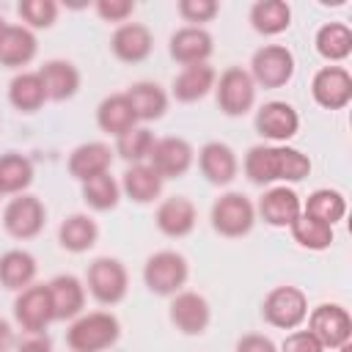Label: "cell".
<instances>
[{
    "mask_svg": "<svg viewBox=\"0 0 352 352\" xmlns=\"http://www.w3.org/2000/svg\"><path fill=\"white\" fill-rule=\"evenodd\" d=\"M214 96H217V107L226 116H245L256 102V82L250 72H245L242 66H231L220 74L214 85Z\"/></svg>",
    "mask_w": 352,
    "mask_h": 352,
    "instance_id": "obj_6",
    "label": "cell"
},
{
    "mask_svg": "<svg viewBox=\"0 0 352 352\" xmlns=\"http://www.w3.org/2000/svg\"><path fill=\"white\" fill-rule=\"evenodd\" d=\"M129 289V278L126 270L118 258H96L88 267V292L94 294V300H99L102 305H116L126 297Z\"/></svg>",
    "mask_w": 352,
    "mask_h": 352,
    "instance_id": "obj_8",
    "label": "cell"
},
{
    "mask_svg": "<svg viewBox=\"0 0 352 352\" xmlns=\"http://www.w3.org/2000/svg\"><path fill=\"white\" fill-rule=\"evenodd\" d=\"M121 336V324L113 314L107 311H94V314H80L72 327L66 330V344L72 352H104L113 346Z\"/></svg>",
    "mask_w": 352,
    "mask_h": 352,
    "instance_id": "obj_2",
    "label": "cell"
},
{
    "mask_svg": "<svg viewBox=\"0 0 352 352\" xmlns=\"http://www.w3.org/2000/svg\"><path fill=\"white\" fill-rule=\"evenodd\" d=\"M170 58L182 66H195V63H206V58L212 55V36L204 28H182L170 36Z\"/></svg>",
    "mask_w": 352,
    "mask_h": 352,
    "instance_id": "obj_20",
    "label": "cell"
},
{
    "mask_svg": "<svg viewBox=\"0 0 352 352\" xmlns=\"http://www.w3.org/2000/svg\"><path fill=\"white\" fill-rule=\"evenodd\" d=\"M6 28H8V25H6V19L0 16V38H3V33H6Z\"/></svg>",
    "mask_w": 352,
    "mask_h": 352,
    "instance_id": "obj_47",
    "label": "cell"
},
{
    "mask_svg": "<svg viewBox=\"0 0 352 352\" xmlns=\"http://www.w3.org/2000/svg\"><path fill=\"white\" fill-rule=\"evenodd\" d=\"M110 162H113V151L107 143H99V140H91V143H82L72 151L69 157V173L77 179V182H88L94 176H102V173H110Z\"/></svg>",
    "mask_w": 352,
    "mask_h": 352,
    "instance_id": "obj_22",
    "label": "cell"
},
{
    "mask_svg": "<svg viewBox=\"0 0 352 352\" xmlns=\"http://www.w3.org/2000/svg\"><path fill=\"white\" fill-rule=\"evenodd\" d=\"M38 41L25 25H8L0 38V66L19 69L36 58Z\"/></svg>",
    "mask_w": 352,
    "mask_h": 352,
    "instance_id": "obj_24",
    "label": "cell"
},
{
    "mask_svg": "<svg viewBox=\"0 0 352 352\" xmlns=\"http://www.w3.org/2000/svg\"><path fill=\"white\" fill-rule=\"evenodd\" d=\"M280 352H324V346L308 330H297V333H289L283 338Z\"/></svg>",
    "mask_w": 352,
    "mask_h": 352,
    "instance_id": "obj_42",
    "label": "cell"
},
{
    "mask_svg": "<svg viewBox=\"0 0 352 352\" xmlns=\"http://www.w3.org/2000/svg\"><path fill=\"white\" fill-rule=\"evenodd\" d=\"M118 195H121V187L110 173H102V176L82 182V201L96 212L113 209L118 204Z\"/></svg>",
    "mask_w": 352,
    "mask_h": 352,
    "instance_id": "obj_37",
    "label": "cell"
},
{
    "mask_svg": "<svg viewBox=\"0 0 352 352\" xmlns=\"http://www.w3.org/2000/svg\"><path fill=\"white\" fill-rule=\"evenodd\" d=\"M135 3L132 0H99L96 3V14L104 22H124L126 16H132Z\"/></svg>",
    "mask_w": 352,
    "mask_h": 352,
    "instance_id": "obj_41",
    "label": "cell"
},
{
    "mask_svg": "<svg viewBox=\"0 0 352 352\" xmlns=\"http://www.w3.org/2000/svg\"><path fill=\"white\" fill-rule=\"evenodd\" d=\"M311 173V160L289 146H253L245 154V176L253 184H272L283 182H302Z\"/></svg>",
    "mask_w": 352,
    "mask_h": 352,
    "instance_id": "obj_1",
    "label": "cell"
},
{
    "mask_svg": "<svg viewBox=\"0 0 352 352\" xmlns=\"http://www.w3.org/2000/svg\"><path fill=\"white\" fill-rule=\"evenodd\" d=\"M151 47H154V38H151V30L140 22H126L121 28H116L113 38H110V50L118 60L124 63H140L151 55Z\"/></svg>",
    "mask_w": 352,
    "mask_h": 352,
    "instance_id": "obj_17",
    "label": "cell"
},
{
    "mask_svg": "<svg viewBox=\"0 0 352 352\" xmlns=\"http://www.w3.org/2000/svg\"><path fill=\"white\" fill-rule=\"evenodd\" d=\"M14 346L16 352H52V338L47 333H25Z\"/></svg>",
    "mask_w": 352,
    "mask_h": 352,
    "instance_id": "obj_43",
    "label": "cell"
},
{
    "mask_svg": "<svg viewBox=\"0 0 352 352\" xmlns=\"http://www.w3.org/2000/svg\"><path fill=\"white\" fill-rule=\"evenodd\" d=\"M30 182H33V165L28 157H22L16 151L0 154V192L19 195L22 190L30 187Z\"/></svg>",
    "mask_w": 352,
    "mask_h": 352,
    "instance_id": "obj_33",
    "label": "cell"
},
{
    "mask_svg": "<svg viewBox=\"0 0 352 352\" xmlns=\"http://www.w3.org/2000/svg\"><path fill=\"white\" fill-rule=\"evenodd\" d=\"M256 129L267 140H289L300 129V116L289 102H267L256 113Z\"/></svg>",
    "mask_w": 352,
    "mask_h": 352,
    "instance_id": "obj_15",
    "label": "cell"
},
{
    "mask_svg": "<svg viewBox=\"0 0 352 352\" xmlns=\"http://www.w3.org/2000/svg\"><path fill=\"white\" fill-rule=\"evenodd\" d=\"M50 302H52V316L55 319H77L85 305V289L74 275H58L47 283Z\"/></svg>",
    "mask_w": 352,
    "mask_h": 352,
    "instance_id": "obj_21",
    "label": "cell"
},
{
    "mask_svg": "<svg viewBox=\"0 0 352 352\" xmlns=\"http://www.w3.org/2000/svg\"><path fill=\"white\" fill-rule=\"evenodd\" d=\"M168 314H170V322L176 324V330H182L184 336H201L212 319L209 302L198 292H176Z\"/></svg>",
    "mask_w": 352,
    "mask_h": 352,
    "instance_id": "obj_14",
    "label": "cell"
},
{
    "mask_svg": "<svg viewBox=\"0 0 352 352\" xmlns=\"http://www.w3.org/2000/svg\"><path fill=\"white\" fill-rule=\"evenodd\" d=\"M47 220V209L36 195H25L19 192L16 198H11L3 209V226L14 239H33L41 234Z\"/></svg>",
    "mask_w": 352,
    "mask_h": 352,
    "instance_id": "obj_9",
    "label": "cell"
},
{
    "mask_svg": "<svg viewBox=\"0 0 352 352\" xmlns=\"http://www.w3.org/2000/svg\"><path fill=\"white\" fill-rule=\"evenodd\" d=\"M36 258L28 250H6L0 256V283L11 292L28 289L36 278Z\"/></svg>",
    "mask_w": 352,
    "mask_h": 352,
    "instance_id": "obj_29",
    "label": "cell"
},
{
    "mask_svg": "<svg viewBox=\"0 0 352 352\" xmlns=\"http://www.w3.org/2000/svg\"><path fill=\"white\" fill-rule=\"evenodd\" d=\"M236 352H278V346L272 344V338L250 333V336H242L236 341Z\"/></svg>",
    "mask_w": 352,
    "mask_h": 352,
    "instance_id": "obj_44",
    "label": "cell"
},
{
    "mask_svg": "<svg viewBox=\"0 0 352 352\" xmlns=\"http://www.w3.org/2000/svg\"><path fill=\"white\" fill-rule=\"evenodd\" d=\"M198 165H201V173L206 176V182L217 184V187L231 184L236 179V170H239L234 148L220 143V140H212L198 151Z\"/></svg>",
    "mask_w": 352,
    "mask_h": 352,
    "instance_id": "obj_16",
    "label": "cell"
},
{
    "mask_svg": "<svg viewBox=\"0 0 352 352\" xmlns=\"http://www.w3.org/2000/svg\"><path fill=\"white\" fill-rule=\"evenodd\" d=\"M338 352H352V344H349V341H346V344H341V346H338Z\"/></svg>",
    "mask_w": 352,
    "mask_h": 352,
    "instance_id": "obj_46",
    "label": "cell"
},
{
    "mask_svg": "<svg viewBox=\"0 0 352 352\" xmlns=\"http://www.w3.org/2000/svg\"><path fill=\"white\" fill-rule=\"evenodd\" d=\"M14 319L25 333H44L52 316V302L47 286H28L14 300Z\"/></svg>",
    "mask_w": 352,
    "mask_h": 352,
    "instance_id": "obj_12",
    "label": "cell"
},
{
    "mask_svg": "<svg viewBox=\"0 0 352 352\" xmlns=\"http://www.w3.org/2000/svg\"><path fill=\"white\" fill-rule=\"evenodd\" d=\"M289 228H292L294 242L308 248V250H324V248L333 245V226H327L322 220H314V217H308L302 212Z\"/></svg>",
    "mask_w": 352,
    "mask_h": 352,
    "instance_id": "obj_36",
    "label": "cell"
},
{
    "mask_svg": "<svg viewBox=\"0 0 352 352\" xmlns=\"http://www.w3.org/2000/svg\"><path fill=\"white\" fill-rule=\"evenodd\" d=\"M292 22V8L283 0H258L250 8V25L253 30L264 36H278L289 28Z\"/></svg>",
    "mask_w": 352,
    "mask_h": 352,
    "instance_id": "obj_31",
    "label": "cell"
},
{
    "mask_svg": "<svg viewBox=\"0 0 352 352\" xmlns=\"http://www.w3.org/2000/svg\"><path fill=\"white\" fill-rule=\"evenodd\" d=\"M261 314H264V319H267L272 327L294 330V327H300V324L305 322V316H308V300H305V294H302L297 286H275V289L264 297Z\"/></svg>",
    "mask_w": 352,
    "mask_h": 352,
    "instance_id": "obj_5",
    "label": "cell"
},
{
    "mask_svg": "<svg viewBox=\"0 0 352 352\" xmlns=\"http://www.w3.org/2000/svg\"><path fill=\"white\" fill-rule=\"evenodd\" d=\"M151 148H154V135L146 126H132L129 132L116 138V154L132 165H140L143 160H148Z\"/></svg>",
    "mask_w": 352,
    "mask_h": 352,
    "instance_id": "obj_38",
    "label": "cell"
},
{
    "mask_svg": "<svg viewBox=\"0 0 352 352\" xmlns=\"http://www.w3.org/2000/svg\"><path fill=\"white\" fill-rule=\"evenodd\" d=\"M58 239H60V248L63 250H69V253H85V250H91L96 245L99 226L88 214H69L60 223V228H58Z\"/></svg>",
    "mask_w": 352,
    "mask_h": 352,
    "instance_id": "obj_28",
    "label": "cell"
},
{
    "mask_svg": "<svg viewBox=\"0 0 352 352\" xmlns=\"http://www.w3.org/2000/svg\"><path fill=\"white\" fill-rule=\"evenodd\" d=\"M157 228L165 234V236H187L192 228H195V220H198V212L192 206L190 198L184 195H170L165 198L160 206H157Z\"/></svg>",
    "mask_w": 352,
    "mask_h": 352,
    "instance_id": "obj_18",
    "label": "cell"
},
{
    "mask_svg": "<svg viewBox=\"0 0 352 352\" xmlns=\"http://www.w3.org/2000/svg\"><path fill=\"white\" fill-rule=\"evenodd\" d=\"M8 102L22 110V113H36L44 102H47V94H44V85H41V77L38 72H22L11 80L8 85Z\"/></svg>",
    "mask_w": 352,
    "mask_h": 352,
    "instance_id": "obj_32",
    "label": "cell"
},
{
    "mask_svg": "<svg viewBox=\"0 0 352 352\" xmlns=\"http://www.w3.org/2000/svg\"><path fill=\"white\" fill-rule=\"evenodd\" d=\"M148 165L154 168V173L162 182L179 179L192 165V146L184 138H160V140H154V148L148 154Z\"/></svg>",
    "mask_w": 352,
    "mask_h": 352,
    "instance_id": "obj_11",
    "label": "cell"
},
{
    "mask_svg": "<svg viewBox=\"0 0 352 352\" xmlns=\"http://www.w3.org/2000/svg\"><path fill=\"white\" fill-rule=\"evenodd\" d=\"M311 94H314L316 104H322L327 110H341L352 99V77L341 66H324L314 74Z\"/></svg>",
    "mask_w": 352,
    "mask_h": 352,
    "instance_id": "obj_13",
    "label": "cell"
},
{
    "mask_svg": "<svg viewBox=\"0 0 352 352\" xmlns=\"http://www.w3.org/2000/svg\"><path fill=\"white\" fill-rule=\"evenodd\" d=\"M217 11H220V6H217L214 0H182V3H179L182 19L195 22V28H198L201 22H212V19L217 16Z\"/></svg>",
    "mask_w": 352,
    "mask_h": 352,
    "instance_id": "obj_40",
    "label": "cell"
},
{
    "mask_svg": "<svg viewBox=\"0 0 352 352\" xmlns=\"http://www.w3.org/2000/svg\"><path fill=\"white\" fill-rule=\"evenodd\" d=\"M187 275H190L187 258L176 250H160V253L148 256V261L143 267V280H146L148 292L162 294V297L182 292V286L187 283Z\"/></svg>",
    "mask_w": 352,
    "mask_h": 352,
    "instance_id": "obj_3",
    "label": "cell"
},
{
    "mask_svg": "<svg viewBox=\"0 0 352 352\" xmlns=\"http://www.w3.org/2000/svg\"><path fill=\"white\" fill-rule=\"evenodd\" d=\"M302 214L333 226V223H338L346 214V198L338 190H314L308 195V201H305Z\"/></svg>",
    "mask_w": 352,
    "mask_h": 352,
    "instance_id": "obj_35",
    "label": "cell"
},
{
    "mask_svg": "<svg viewBox=\"0 0 352 352\" xmlns=\"http://www.w3.org/2000/svg\"><path fill=\"white\" fill-rule=\"evenodd\" d=\"M38 77H41L47 99H52V102L72 99L77 94V88H80V72L69 60H47L38 69Z\"/></svg>",
    "mask_w": 352,
    "mask_h": 352,
    "instance_id": "obj_23",
    "label": "cell"
},
{
    "mask_svg": "<svg viewBox=\"0 0 352 352\" xmlns=\"http://www.w3.org/2000/svg\"><path fill=\"white\" fill-rule=\"evenodd\" d=\"M121 190H124L126 198L135 201V204H151V201L160 198V192H162V179L154 173L151 165L140 162V165H132V168L124 173Z\"/></svg>",
    "mask_w": 352,
    "mask_h": 352,
    "instance_id": "obj_30",
    "label": "cell"
},
{
    "mask_svg": "<svg viewBox=\"0 0 352 352\" xmlns=\"http://www.w3.org/2000/svg\"><path fill=\"white\" fill-rule=\"evenodd\" d=\"M0 195H3V192H0Z\"/></svg>",
    "mask_w": 352,
    "mask_h": 352,
    "instance_id": "obj_48",
    "label": "cell"
},
{
    "mask_svg": "<svg viewBox=\"0 0 352 352\" xmlns=\"http://www.w3.org/2000/svg\"><path fill=\"white\" fill-rule=\"evenodd\" d=\"M14 344H16V338H14L11 324H8L6 319H0V352H11Z\"/></svg>",
    "mask_w": 352,
    "mask_h": 352,
    "instance_id": "obj_45",
    "label": "cell"
},
{
    "mask_svg": "<svg viewBox=\"0 0 352 352\" xmlns=\"http://www.w3.org/2000/svg\"><path fill=\"white\" fill-rule=\"evenodd\" d=\"M124 96H126V102H129V107H132L138 121H157L168 110V94L157 82L140 80V82L129 85V91Z\"/></svg>",
    "mask_w": 352,
    "mask_h": 352,
    "instance_id": "obj_25",
    "label": "cell"
},
{
    "mask_svg": "<svg viewBox=\"0 0 352 352\" xmlns=\"http://www.w3.org/2000/svg\"><path fill=\"white\" fill-rule=\"evenodd\" d=\"M214 80H217V74L209 63L184 66L173 80V96L179 102H198L214 88Z\"/></svg>",
    "mask_w": 352,
    "mask_h": 352,
    "instance_id": "obj_26",
    "label": "cell"
},
{
    "mask_svg": "<svg viewBox=\"0 0 352 352\" xmlns=\"http://www.w3.org/2000/svg\"><path fill=\"white\" fill-rule=\"evenodd\" d=\"M316 52L324 60H344L352 52V30L344 22H327L316 33Z\"/></svg>",
    "mask_w": 352,
    "mask_h": 352,
    "instance_id": "obj_34",
    "label": "cell"
},
{
    "mask_svg": "<svg viewBox=\"0 0 352 352\" xmlns=\"http://www.w3.org/2000/svg\"><path fill=\"white\" fill-rule=\"evenodd\" d=\"M294 74V55L280 44H267L253 52L250 77L264 88H280Z\"/></svg>",
    "mask_w": 352,
    "mask_h": 352,
    "instance_id": "obj_10",
    "label": "cell"
},
{
    "mask_svg": "<svg viewBox=\"0 0 352 352\" xmlns=\"http://www.w3.org/2000/svg\"><path fill=\"white\" fill-rule=\"evenodd\" d=\"M256 223V209L248 195L226 192L212 206V228L220 236H245Z\"/></svg>",
    "mask_w": 352,
    "mask_h": 352,
    "instance_id": "obj_4",
    "label": "cell"
},
{
    "mask_svg": "<svg viewBox=\"0 0 352 352\" xmlns=\"http://www.w3.org/2000/svg\"><path fill=\"white\" fill-rule=\"evenodd\" d=\"M300 212H302V204H300V195L292 187H272L258 201L261 220L270 223V226H275V228L292 226L300 217Z\"/></svg>",
    "mask_w": 352,
    "mask_h": 352,
    "instance_id": "obj_19",
    "label": "cell"
},
{
    "mask_svg": "<svg viewBox=\"0 0 352 352\" xmlns=\"http://www.w3.org/2000/svg\"><path fill=\"white\" fill-rule=\"evenodd\" d=\"M135 121L138 118H135V113H132V107H129V102H126L124 94H110L96 107V124H99V129L107 132V135H113V138L129 132L135 126Z\"/></svg>",
    "mask_w": 352,
    "mask_h": 352,
    "instance_id": "obj_27",
    "label": "cell"
},
{
    "mask_svg": "<svg viewBox=\"0 0 352 352\" xmlns=\"http://www.w3.org/2000/svg\"><path fill=\"white\" fill-rule=\"evenodd\" d=\"M308 333L330 349H338L352 338V316L338 302H322L308 316Z\"/></svg>",
    "mask_w": 352,
    "mask_h": 352,
    "instance_id": "obj_7",
    "label": "cell"
},
{
    "mask_svg": "<svg viewBox=\"0 0 352 352\" xmlns=\"http://www.w3.org/2000/svg\"><path fill=\"white\" fill-rule=\"evenodd\" d=\"M16 11L30 28H50L58 16V6L52 0H22Z\"/></svg>",
    "mask_w": 352,
    "mask_h": 352,
    "instance_id": "obj_39",
    "label": "cell"
}]
</instances>
